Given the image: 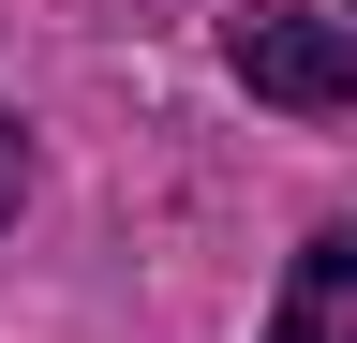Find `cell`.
Here are the masks:
<instances>
[{
    "instance_id": "1",
    "label": "cell",
    "mask_w": 357,
    "mask_h": 343,
    "mask_svg": "<svg viewBox=\"0 0 357 343\" xmlns=\"http://www.w3.org/2000/svg\"><path fill=\"white\" fill-rule=\"evenodd\" d=\"M223 60H238V90L253 105H283V119H357V30H328V15H253L223 30Z\"/></svg>"
},
{
    "instance_id": "2",
    "label": "cell",
    "mask_w": 357,
    "mask_h": 343,
    "mask_svg": "<svg viewBox=\"0 0 357 343\" xmlns=\"http://www.w3.org/2000/svg\"><path fill=\"white\" fill-rule=\"evenodd\" d=\"M268 343H357V239H342V224L298 239L283 298H268Z\"/></svg>"
},
{
    "instance_id": "3",
    "label": "cell",
    "mask_w": 357,
    "mask_h": 343,
    "mask_svg": "<svg viewBox=\"0 0 357 343\" xmlns=\"http://www.w3.org/2000/svg\"><path fill=\"white\" fill-rule=\"evenodd\" d=\"M15 194H30V135L0 119V224H15Z\"/></svg>"
}]
</instances>
